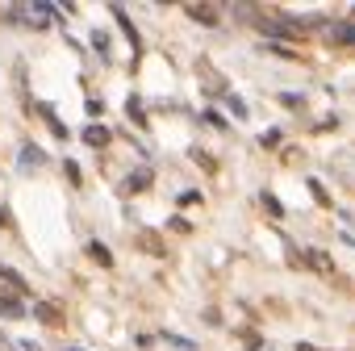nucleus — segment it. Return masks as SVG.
Here are the masks:
<instances>
[{
	"instance_id": "nucleus-1",
	"label": "nucleus",
	"mask_w": 355,
	"mask_h": 351,
	"mask_svg": "<svg viewBox=\"0 0 355 351\" xmlns=\"http://www.w3.org/2000/svg\"><path fill=\"white\" fill-rule=\"evenodd\" d=\"M42 163H46V155H42L34 142H25L21 155H17V168H21V172H34V168H42Z\"/></svg>"
},
{
	"instance_id": "nucleus-2",
	"label": "nucleus",
	"mask_w": 355,
	"mask_h": 351,
	"mask_svg": "<svg viewBox=\"0 0 355 351\" xmlns=\"http://www.w3.org/2000/svg\"><path fill=\"white\" fill-rule=\"evenodd\" d=\"M0 314H5V318H25L30 310L21 306V301H17L13 293H5V288H0Z\"/></svg>"
},
{
	"instance_id": "nucleus-3",
	"label": "nucleus",
	"mask_w": 355,
	"mask_h": 351,
	"mask_svg": "<svg viewBox=\"0 0 355 351\" xmlns=\"http://www.w3.org/2000/svg\"><path fill=\"white\" fill-rule=\"evenodd\" d=\"M330 42H355V21H334L330 25Z\"/></svg>"
},
{
	"instance_id": "nucleus-4",
	"label": "nucleus",
	"mask_w": 355,
	"mask_h": 351,
	"mask_svg": "<svg viewBox=\"0 0 355 351\" xmlns=\"http://www.w3.org/2000/svg\"><path fill=\"white\" fill-rule=\"evenodd\" d=\"M109 138H113V134H109L105 126H88V130H84V142H88V146H105Z\"/></svg>"
},
{
	"instance_id": "nucleus-5",
	"label": "nucleus",
	"mask_w": 355,
	"mask_h": 351,
	"mask_svg": "<svg viewBox=\"0 0 355 351\" xmlns=\"http://www.w3.org/2000/svg\"><path fill=\"white\" fill-rule=\"evenodd\" d=\"M188 17H196V21H205V25H214V21H218V13H214V9H196V5L188 9Z\"/></svg>"
},
{
	"instance_id": "nucleus-6",
	"label": "nucleus",
	"mask_w": 355,
	"mask_h": 351,
	"mask_svg": "<svg viewBox=\"0 0 355 351\" xmlns=\"http://www.w3.org/2000/svg\"><path fill=\"white\" fill-rule=\"evenodd\" d=\"M306 260H310V264H314L318 272H330V260L322 256V251H310V256H306Z\"/></svg>"
},
{
	"instance_id": "nucleus-7",
	"label": "nucleus",
	"mask_w": 355,
	"mask_h": 351,
	"mask_svg": "<svg viewBox=\"0 0 355 351\" xmlns=\"http://www.w3.org/2000/svg\"><path fill=\"white\" fill-rule=\"evenodd\" d=\"M0 276H5V280H9V284L17 288V293H25V280H21V276H17L13 268H0Z\"/></svg>"
},
{
	"instance_id": "nucleus-8",
	"label": "nucleus",
	"mask_w": 355,
	"mask_h": 351,
	"mask_svg": "<svg viewBox=\"0 0 355 351\" xmlns=\"http://www.w3.org/2000/svg\"><path fill=\"white\" fill-rule=\"evenodd\" d=\"M88 251H92V260H100V264H113V256H109V251H105V247H100V242H92Z\"/></svg>"
},
{
	"instance_id": "nucleus-9",
	"label": "nucleus",
	"mask_w": 355,
	"mask_h": 351,
	"mask_svg": "<svg viewBox=\"0 0 355 351\" xmlns=\"http://www.w3.org/2000/svg\"><path fill=\"white\" fill-rule=\"evenodd\" d=\"M264 205H268V214H276V218H280V214H284V205H280V201H276V196H272V192H264Z\"/></svg>"
},
{
	"instance_id": "nucleus-10",
	"label": "nucleus",
	"mask_w": 355,
	"mask_h": 351,
	"mask_svg": "<svg viewBox=\"0 0 355 351\" xmlns=\"http://www.w3.org/2000/svg\"><path fill=\"white\" fill-rule=\"evenodd\" d=\"M226 105H230V113H234V117H247V105H242V100H238V96H230V100H226Z\"/></svg>"
},
{
	"instance_id": "nucleus-11",
	"label": "nucleus",
	"mask_w": 355,
	"mask_h": 351,
	"mask_svg": "<svg viewBox=\"0 0 355 351\" xmlns=\"http://www.w3.org/2000/svg\"><path fill=\"white\" fill-rule=\"evenodd\" d=\"M280 100H284V105H288V109H301V105H306V100H301V96H297V92H284V96H280Z\"/></svg>"
},
{
	"instance_id": "nucleus-12",
	"label": "nucleus",
	"mask_w": 355,
	"mask_h": 351,
	"mask_svg": "<svg viewBox=\"0 0 355 351\" xmlns=\"http://www.w3.org/2000/svg\"><path fill=\"white\" fill-rule=\"evenodd\" d=\"M146 184H150V176H146V172H142V176H130V180H126V188H146Z\"/></svg>"
},
{
	"instance_id": "nucleus-13",
	"label": "nucleus",
	"mask_w": 355,
	"mask_h": 351,
	"mask_svg": "<svg viewBox=\"0 0 355 351\" xmlns=\"http://www.w3.org/2000/svg\"><path fill=\"white\" fill-rule=\"evenodd\" d=\"M34 314H38V318H42V322H55V318H59V314H55V310H46V306H34Z\"/></svg>"
},
{
	"instance_id": "nucleus-14",
	"label": "nucleus",
	"mask_w": 355,
	"mask_h": 351,
	"mask_svg": "<svg viewBox=\"0 0 355 351\" xmlns=\"http://www.w3.org/2000/svg\"><path fill=\"white\" fill-rule=\"evenodd\" d=\"M260 142H264V146H276V142H280V130H264V138H260Z\"/></svg>"
},
{
	"instance_id": "nucleus-15",
	"label": "nucleus",
	"mask_w": 355,
	"mask_h": 351,
	"mask_svg": "<svg viewBox=\"0 0 355 351\" xmlns=\"http://www.w3.org/2000/svg\"><path fill=\"white\" fill-rule=\"evenodd\" d=\"M67 351H80V347H67Z\"/></svg>"
},
{
	"instance_id": "nucleus-16",
	"label": "nucleus",
	"mask_w": 355,
	"mask_h": 351,
	"mask_svg": "<svg viewBox=\"0 0 355 351\" xmlns=\"http://www.w3.org/2000/svg\"><path fill=\"white\" fill-rule=\"evenodd\" d=\"M351 13H355V5H351Z\"/></svg>"
}]
</instances>
